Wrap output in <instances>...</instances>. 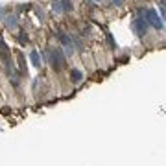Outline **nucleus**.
Wrapping results in <instances>:
<instances>
[{"mask_svg": "<svg viewBox=\"0 0 166 166\" xmlns=\"http://www.w3.org/2000/svg\"><path fill=\"white\" fill-rule=\"evenodd\" d=\"M4 19V8H0V20Z\"/></svg>", "mask_w": 166, "mask_h": 166, "instance_id": "nucleus-12", "label": "nucleus"}, {"mask_svg": "<svg viewBox=\"0 0 166 166\" xmlns=\"http://www.w3.org/2000/svg\"><path fill=\"white\" fill-rule=\"evenodd\" d=\"M113 4H114V6H122L124 0H113Z\"/></svg>", "mask_w": 166, "mask_h": 166, "instance_id": "nucleus-11", "label": "nucleus"}, {"mask_svg": "<svg viewBox=\"0 0 166 166\" xmlns=\"http://www.w3.org/2000/svg\"><path fill=\"white\" fill-rule=\"evenodd\" d=\"M131 28L135 30L137 35H144V33H146V30H148V20H146V17H144L142 11H140V15H138V19H135L133 22H131Z\"/></svg>", "mask_w": 166, "mask_h": 166, "instance_id": "nucleus-1", "label": "nucleus"}, {"mask_svg": "<svg viewBox=\"0 0 166 166\" xmlns=\"http://www.w3.org/2000/svg\"><path fill=\"white\" fill-rule=\"evenodd\" d=\"M6 26H8V28H17V26H19L17 15H9V17H6Z\"/></svg>", "mask_w": 166, "mask_h": 166, "instance_id": "nucleus-5", "label": "nucleus"}, {"mask_svg": "<svg viewBox=\"0 0 166 166\" xmlns=\"http://www.w3.org/2000/svg\"><path fill=\"white\" fill-rule=\"evenodd\" d=\"M54 11H55V13H63V8H61V2H55V4H54Z\"/></svg>", "mask_w": 166, "mask_h": 166, "instance_id": "nucleus-10", "label": "nucleus"}, {"mask_svg": "<svg viewBox=\"0 0 166 166\" xmlns=\"http://www.w3.org/2000/svg\"><path fill=\"white\" fill-rule=\"evenodd\" d=\"M92 2H96V4H100V2H102V0H92Z\"/></svg>", "mask_w": 166, "mask_h": 166, "instance_id": "nucleus-13", "label": "nucleus"}, {"mask_svg": "<svg viewBox=\"0 0 166 166\" xmlns=\"http://www.w3.org/2000/svg\"><path fill=\"white\" fill-rule=\"evenodd\" d=\"M61 8H63V11H72L70 0H61Z\"/></svg>", "mask_w": 166, "mask_h": 166, "instance_id": "nucleus-8", "label": "nucleus"}, {"mask_svg": "<svg viewBox=\"0 0 166 166\" xmlns=\"http://www.w3.org/2000/svg\"><path fill=\"white\" fill-rule=\"evenodd\" d=\"M30 59H31V63L35 65V67H41V55H39V52H37V50H31Z\"/></svg>", "mask_w": 166, "mask_h": 166, "instance_id": "nucleus-6", "label": "nucleus"}, {"mask_svg": "<svg viewBox=\"0 0 166 166\" xmlns=\"http://www.w3.org/2000/svg\"><path fill=\"white\" fill-rule=\"evenodd\" d=\"M146 20L153 26V28H157V30H162L164 28V22H162V19H159V15H157V11L155 9H148V13H146Z\"/></svg>", "mask_w": 166, "mask_h": 166, "instance_id": "nucleus-3", "label": "nucleus"}, {"mask_svg": "<svg viewBox=\"0 0 166 166\" xmlns=\"http://www.w3.org/2000/svg\"><path fill=\"white\" fill-rule=\"evenodd\" d=\"M81 78H83V74H81V72L78 70V68H74V70H72V79H74L76 83H78V81H79Z\"/></svg>", "mask_w": 166, "mask_h": 166, "instance_id": "nucleus-9", "label": "nucleus"}, {"mask_svg": "<svg viewBox=\"0 0 166 166\" xmlns=\"http://www.w3.org/2000/svg\"><path fill=\"white\" fill-rule=\"evenodd\" d=\"M0 55H2L4 59H8V46H6V43L2 39H0Z\"/></svg>", "mask_w": 166, "mask_h": 166, "instance_id": "nucleus-7", "label": "nucleus"}, {"mask_svg": "<svg viewBox=\"0 0 166 166\" xmlns=\"http://www.w3.org/2000/svg\"><path fill=\"white\" fill-rule=\"evenodd\" d=\"M52 65L54 68H57V70H61V68L65 67V54L61 48H54L52 50Z\"/></svg>", "mask_w": 166, "mask_h": 166, "instance_id": "nucleus-2", "label": "nucleus"}, {"mask_svg": "<svg viewBox=\"0 0 166 166\" xmlns=\"http://www.w3.org/2000/svg\"><path fill=\"white\" fill-rule=\"evenodd\" d=\"M61 41H63V48H61V50H65L67 55H72V54H74L72 39H70V37H67V35H61Z\"/></svg>", "mask_w": 166, "mask_h": 166, "instance_id": "nucleus-4", "label": "nucleus"}]
</instances>
